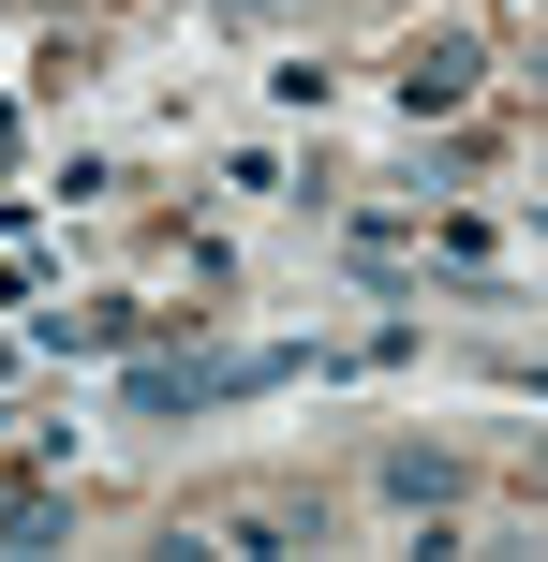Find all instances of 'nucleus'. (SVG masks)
Masks as SVG:
<instances>
[{"instance_id":"1","label":"nucleus","mask_w":548,"mask_h":562,"mask_svg":"<svg viewBox=\"0 0 548 562\" xmlns=\"http://www.w3.org/2000/svg\"><path fill=\"white\" fill-rule=\"evenodd\" d=\"M193 533L208 548H312V518H297V504H208Z\"/></svg>"},{"instance_id":"2","label":"nucleus","mask_w":548,"mask_h":562,"mask_svg":"<svg viewBox=\"0 0 548 562\" xmlns=\"http://www.w3.org/2000/svg\"><path fill=\"white\" fill-rule=\"evenodd\" d=\"M460 89H474V45H415V59H401V104H415V119L460 104Z\"/></svg>"},{"instance_id":"3","label":"nucleus","mask_w":548,"mask_h":562,"mask_svg":"<svg viewBox=\"0 0 548 562\" xmlns=\"http://www.w3.org/2000/svg\"><path fill=\"white\" fill-rule=\"evenodd\" d=\"M385 488H401V504H445V488H460V459H445V445H401V459H385Z\"/></svg>"}]
</instances>
